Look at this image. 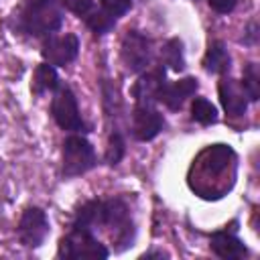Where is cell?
Masks as SVG:
<instances>
[{
  "label": "cell",
  "mask_w": 260,
  "mask_h": 260,
  "mask_svg": "<svg viewBox=\"0 0 260 260\" xmlns=\"http://www.w3.org/2000/svg\"><path fill=\"white\" fill-rule=\"evenodd\" d=\"M209 242H211V250L223 260H238L248 254L244 242L230 232H215Z\"/></svg>",
  "instance_id": "cell-14"
},
{
  "label": "cell",
  "mask_w": 260,
  "mask_h": 260,
  "mask_svg": "<svg viewBox=\"0 0 260 260\" xmlns=\"http://www.w3.org/2000/svg\"><path fill=\"white\" fill-rule=\"evenodd\" d=\"M160 57H162V63L169 65L171 69L175 71H181L185 67V57H183V43L175 37V39H169L165 45H162V51H160Z\"/></svg>",
  "instance_id": "cell-17"
},
{
  "label": "cell",
  "mask_w": 260,
  "mask_h": 260,
  "mask_svg": "<svg viewBox=\"0 0 260 260\" xmlns=\"http://www.w3.org/2000/svg\"><path fill=\"white\" fill-rule=\"evenodd\" d=\"M47 234H49L47 213L39 207H26L16 225V236H18L20 244H24L28 248H37L45 242Z\"/></svg>",
  "instance_id": "cell-8"
},
{
  "label": "cell",
  "mask_w": 260,
  "mask_h": 260,
  "mask_svg": "<svg viewBox=\"0 0 260 260\" xmlns=\"http://www.w3.org/2000/svg\"><path fill=\"white\" fill-rule=\"evenodd\" d=\"M108 230L114 244H120V248H126L134 238V223L130 217V209L122 199H106L98 201V217L95 228Z\"/></svg>",
  "instance_id": "cell-1"
},
{
  "label": "cell",
  "mask_w": 260,
  "mask_h": 260,
  "mask_svg": "<svg viewBox=\"0 0 260 260\" xmlns=\"http://www.w3.org/2000/svg\"><path fill=\"white\" fill-rule=\"evenodd\" d=\"M95 167L93 146L79 134H71L63 140V177H79Z\"/></svg>",
  "instance_id": "cell-5"
},
{
  "label": "cell",
  "mask_w": 260,
  "mask_h": 260,
  "mask_svg": "<svg viewBox=\"0 0 260 260\" xmlns=\"http://www.w3.org/2000/svg\"><path fill=\"white\" fill-rule=\"evenodd\" d=\"M260 81H258V69L256 65H248L246 71H244V79H242V87L248 95V100L256 102L258 100V93H260Z\"/></svg>",
  "instance_id": "cell-20"
},
{
  "label": "cell",
  "mask_w": 260,
  "mask_h": 260,
  "mask_svg": "<svg viewBox=\"0 0 260 260\" xmlns=\"http://www.w3.org/2000/svg\"><path fill=\"white\" fill-rule=\"evenodd\" d=\"M61 258H108V248L91 234V230L73 225L65 238L59 242Z\"/></svg>",
  "instance_id": "cell-4"
},
{
  "label": "cell",
  "mask_w": 260,
  "mask_h": 260,
  "mask_svg": "<svg viewBox=\"0 0 260 260\" xmlns=\"http://www.w3.org/2000/svg\"><path fill=\"white\" fill-rule=\"evenodd\" d=\"M191 173L197 175V181L209 177H225V173L236 175V152L228 144H213L199 152Z\"/></svg>",
  "instance_id": "cell-3"
},
{
  "label": "cell",
  "mask_w": 260,
  "mask_h": 260,
  "mask_svg": "<svg viewBox=\"0 0 260 260\" xmlns=\"http://www.w3.org/2000/svg\"><path fill=\"white\" fill-rule=\"evenodd\" d=\"M203 67L209 73H223L230 69V53L221 41H213L205 53Z\"/></svg>",
  "instance_id": "cell-16"
},
{
  "label": "cell",
  "mask_w": 260,
  "mask_h": 260,
  "mask_svg": "<svg viewBox=\"0 0 260 260\" xmlns=\"http://www.w3.org/2000/svg\"><path fill=\"white\" fill-rule=\"evenodd\" d=\"M79 53V39L75 35H61V37H55V35H49L43 43V49H41V55L45 59V63L49 65H67L71 63Z\"/></svg>",
  "instance_id": "cell-10"
},
{
  "label": "cell",
  "mask_w": 260,
  "mask_h": 260,
  "mask_svg": "<svg viewBox=\"0 0 260 260\" xmlns=\"http://www.w3.org/2000/svg\"><path fill=\"white\" fill-rule=\"evenodd\" d=\"M236 2H238V0H207V4H209L215 12H219V14L232 12L234 6H236Z\"/></svg>",
  "instance_id": "cell-24"
},
{
  "label": "cell",
  "mask_w": 260,
  "mask_h": 260,
  "mask_svg": "<svg viewBox=\"0 0 260 260\" xmlns=\"http://www.w3.org/2000/svg\"><path fill=\"white\" fill-rule=\"evenodd\" d=\"M85 24L95 32V35H106L114 24H116V18L114 16H110L108 12H104V10H100V12H89L87 16H85Z\"/></svg>",
  "instance_id": "cell-19"
},
{
  "label": "cell",
  "mask_w": 260,
  "mask_h": 260,
  "mask_svg": "<svg viewBox=\"0 0 260 260\" xmlns=\"http://www.w3.org/2000/svg\"><path fill=\"white\" fill-rule=\"evenodd\" d=\"M20 22L28 35L47 37L59 30L63 22V10L57 0H24Z\"/></svg>",
  "instance_id": "cell-2"
},
{
  "label": "cell",
  "mask_w": 260,
  "mask_h": 260,
  "mask_svg": "<svg viewBox=\"0 0 260 260\" xmlns=\"http://www.w3.org/2000/svg\"><path fill=\"white\" fill-rule=\"evenodd\" d=\"M51 114H53L55 122L59 124V128H63V130H69V132L85 130V122L79 114L75 93L67 85L59 83V87L55 89V98L51 102Z\"/></svg>",
  "instance_id": "cell-6"
},
{
  "label": "cell",
  "mask_w": 260,
  "mask_h": 260,
  "mask_svg": "<svg viewBox=\"0 0 260 260\" xmlns=\"http://www.w3.org/2000/svg\"><path fill=\"white\" fill-rule=\"evenodd\" d=\"M100 4H102V10H104V12H108V14L114 16V18H118V16H122L124 12L130 10L132 0H100Z\"/></svg>",
  "instance_id": "cell-22"
},
{
  "label": "cell",
  "mask_w": 260,
  "mask_h": 260,
  "mask_svg": "<svg viewBox=\"0 0 260 260\" xmlns=\"http://www.w3.org/2000/svg\"><path fill=\"white\" fill-rule=\"evenodd\" d=\"M165 67H156L144 75H140V79L134 83L132 87V98L136 102H148V104H154L156 98H158V91L165 83Z\"/></svg>",
  "instance_id": "cell-13"
},
{
  "label": "cell",
  "mask_w": 260,
  "mask_h": 260,
  "mask_svg": "<svg viewBox=\"0 0 260 260\" xmlns=\"http://www.w3.org/2000/svg\"><path fill=\"white\" fill-rule=\"evenodd\" d=\"M165 126V120H162V114L154 108V104H148V102H136L134 106V112H132V134L146 142V140H152Z\"/></svg>",
  "instance_id": "cell-9"
},
{
  "label": "cell",
  "mask_w": 260,
  "mask_h": 260,
  "mask_svg": "<svg viewBox=\"0 0 260 260\" xmlns=\"http://www.w3.org/2000/svg\"><path fill=\"white\" fill-rule=\"evenodd\" d=\"M124 152H126V142H124L122 134L120 132H112L110 142H108V150H106V160L110 165H118L120 158L124 156Z\"/></svg>",
  "instance_id": "cell-21"
},
{
  "label": "cell",
  "mask_w": 260,
  "mask_h": 260,
  "mask_svg": "<svg viewBox=\"0 0 260 260\" xmlns=\"http://www.w3.org/2000/svg\"><path fill=\"white\" fill-rule=\"evenodd\" d=\"M191 118L203 126H209V124H215L217 120V110L215 106L205 100V98H195L193 104H191Z\"/></svg>",
  "instance_id": "cell-18"
},
{
  "label": "cell",
  "mask_w": 260,
  "mask_h": 260,
  "mask_svg": "<svg viewBox=\"0 0 260 260\" xmlns=\"http://www.w3.org/2000/svg\"><path fill=\"white\" fill-rule=\"evenodd\" d=\"M152 43L138 30H128L122 39V61L128 71L140 73L150 65Z\"/></svg>",
  "instance_id": "cell-7"
},
{
  "label": "cell",
  "mask_w": 260,
  "mask_h": 260,
  "mask_svg": "<svg viewBox=\"0 0 260 260\" xmlns=\"http://www.w3.org/2000/svg\"><path fill=\"white\" fill-rule=\"evenodd\" d=\"M61 4L67 8V10H71L73 14H77V16H87L89 12H91V6H93V0H61Z\"/></svg>",
  "instance_id": "cell-23"
},
{
  "label": "cell",
  "mask_w": 260,
  "mask_h": 260,
  "mask_svg": "<svg viewBox=\"0 0 260 260\" xmlns=\"http://www.w3.org/2000/svg\"><path fill=\"white\" fill-rule=\"evenodd\" d=\"M197 87H199V83L195 77H183V79L173 81V83L165 81L160 91H158L156 102H162L169 110H179L185 104V100L197 91Z\"/></svg>",
  "instance_id": "cell-11"
},
{
  "label": "cell",
  "mask_w": 260,
  "mask_h": 260,
  "mask_svg": "<svg viewBox=\"0 0 260 260\" xmlns=\"http://www.w3.org/2000/svg\"><path fill=\"white\" fill-rule=\"evenodd\" d=\"M57 87H59V75H57L55 67L49 63H41L32 75V83H30L32 93L43 95L47 91H55Z\"/></svg>",
  "instance_id": "cell-15"
},
{
  "label": "cell",
  "mask_w": 260,
  "mask_h": 260,
  "mask_svg": "<svg viewBox=\"0 0 260 260\" xmlns=\"http://www.w3.org/2000/svg\"><path fill=\"white\" fill-rule=\"evenodd\" d=\"M219 100L221 106L225 110V114L230 116H242L248 108V95L242 87V83L234 81L232 77H223L219 81Z\"/></svg>",
  "instance_id": "cell-12"
}]
</instances>
